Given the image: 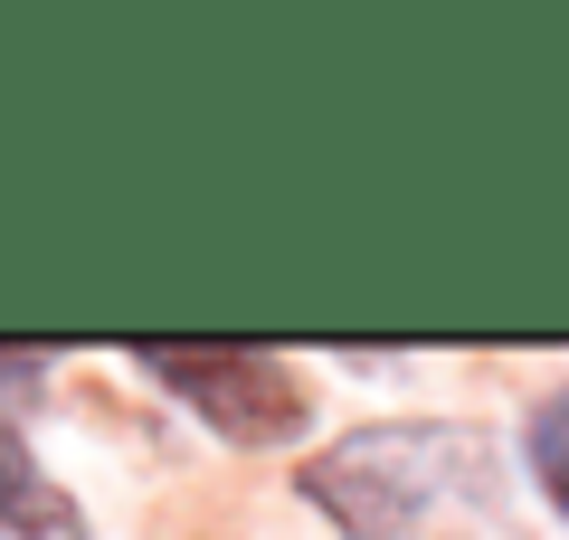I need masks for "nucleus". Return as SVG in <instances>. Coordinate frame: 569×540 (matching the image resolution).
I'll use <instances>...</instances> for the list:
<instances>
[{
  "label": "nucleus",
  "instance_id": "f257e3e1",
  "mask_svg": "<svg viewBox=\"0 0 569 540\" xmlns=\"http://www.w3.org/2000/svg\"><path fill=\"white\" fill-rule=\"evenodd\" d=\"M493 493V437L456 418H389L305 464V502L351 540H408L427 512Z\"/></svg>",
  "mask_w": 569,
  "mask_h": 540
},
{
  "label": "nucleus",
  "instance_id": "f03ea898",
  "mask_svg": "<svg viewBox=\"0 0 569 540\" xmlns=\"http://www.w3.org/2000/svg\"><path fill=\"white\" fill-rule=\"evenodd\" d=\"M133 360L190 408V418L219 427L228 446H295L305 418H313L305 380H295L276 351H257V341H142Z\"/></svg>",
  "mask_w": 569,
  "mask_h": 540
},
{
  "label": "nucleus",
  "instance_id": "7ed1b4c3",
  "mask_svg": "<svg viewBox=\"0 0 569 540\" xmlns=\"http://www.w3.org/2000/svg\"><path fill=\"white\" fill-rule=\"evenodd\" d=\"M0 531L10 540H86V512L67 502V483L29 456V437L0 418Z\"/></svg>",
  "mask_w": 569,
  "mask_h": 540
},
{
  "label": "nucleus",
  "instance_id": "20e7f679",
  "mask_svg": "<svg viewBox=\"0 0 569 540\" xmlns=\"http://www.w3.org/2000/svg\"><path fill=\"white\" fill-rule=\"evenodd\" d=\"M522 464H531V483H541V502L569 521V389H550V399L531 408V427H522Z\"/></svg>",
  "mask_w": 569,
  "mask_h": 540
},
{
  "label": "nucleus",
  "instance_id": "39448f33",
  "mask_svg": "<svg viewBox=\"0 0 569 540\" xmlns=\"http://www.w3.org/2000/svg\"><path fill=\"white\" fill-rule=\"evenodd\" d=\"M0 380H48V360L39 351H0Z\"/></svg>",
  "mask_w": 569,
  "mask_h": 540
}]
</instances>
